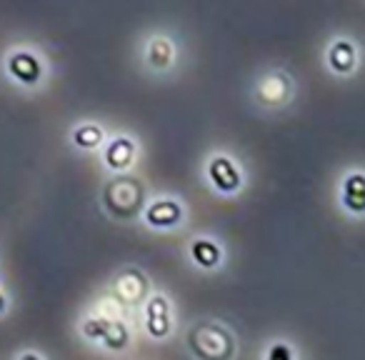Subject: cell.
Segmentation results:
<instances>
[{
    "mask_svg": "<svg viewBox=\"0 0 365 360\" xmlns=\"http://www.w3.org/2000/svg\"><path fill=\"white\" fill-rule=\"evenodd\" d=\"M130 308L123 305L115 295L108 293L103 303H98L88 315H83L78 330L93 345H101L108 353H123L133 345Z\"/></svg>",
    "mask_w": 365,
    "mask_h": 360,
    "instance_id": "obj_1",
    "label": "cell"
},
{
    "mask_svg": "<svg viewBox=\"0 0 365 360\" xmlns=\"http://www.w3.org/2000/svg\"><path fill=\"white\" fill-rule=\"evenodd\" d=\"M182 348L193 360H238L240 340L228 320L205 315L185 325Z\"/></svg>",
    "mask_w": 365,
    "mask_h": 360,
    "instance_id": "obj_2",
    "label": "cell"
},
{
    "mask_svg": "<svg viewBox=\"0 0 365 360\" xmlns=\"http://www.w3.org/2000/svg\"><path fill=\"white\" fill-rule=\"evenodd\" d=\"M138 63L153 78H170L180 66V43L168 28H150L138 41Z\"/></svg>",
    "mask_w": 365,
    "mask_h": 360,
    "instance_id": "obj_3",
    "label": "cell"
},
{
    "mask_svg": "<svg viewBox=\"0 0 365 360\" xmlns=\"http://www.w3.org/2000/svg\"><path fill=\"white\" fill-rule=\"evenodd\" d=\"M250 103L258 110L265 113H278L293 106L295 96H298V83L295 76L283 66H268L253 78L250 83Z\"/></svg>",
    "mask_w": 365,
    "mask_h": 360,
    "instance_id": "obj_4",
    "label": "cell"
},
{
    "mask_svg": "<svg viewBox=\"0 0 365 360\" xmlns=\"http://www.w3.org/2000/svg\"><path fill=\"white\" fill-rule=\"evenodd\" d=\"M148 195L150 193L138 178L123 173V175H113L103 185L101 198L103 205H106V213L113 215L115 220H140Z\"/></svg>",
    "mask_w": 365,
    "mask_h": 360,
    "instance_id": "obj_5",
    "label": "cell"
},
{
    "mask_svg": "<svg viewBox=\"0 0 365 360\" xmlns=\"http://www.w3.org/2000/svg\"><path fill=\"white\" fill-rule=\"evenodd\" d=\"M203 178L218 195H238L248 183V173L240 158L225 148H215L205 155Z\"/></svg>",
    "mask_w": 365,
    "mask_h": 360,
    "instance_id": "obj_6",
    "label": "cell"
},
{
    "mask_svg": "<svg viewBox=\"0 0 365 360\" xmlns=\"http://www.w3.org/2000/svg\"><path fill=\"white\" fill-rule=\"evenodd\" d=\"M138 315H140L143 333L155 343H163L175 333V305L165 290L153 288V293L138 308Z\"/></svg>",
    "mask_w": 365,
    "mask_h": 360,
    "instance_id": "obj_7",
    "label": "cell"
},
{
    "mask_svg": "<svg viewBox=\"0 0 365 360\" xmlns=\"http://www.w3.org/2000/svg\"><path fill=\"white\" fill-rule=\"evenodd\" d=\"M360 43L350 33H335L323 46V66L335 81L353 78L360 68Z\"/></svg>",
    "mask_w": 365,
    "mask_h": 360,
    "instance_id": "obj_8",
    "label": "cell"
},
{
    "mask_svg": "<svg viewBox=\"0 0 365 360\" xmlns=\"http://www.w3.org/2000/svg\"><path fill=\"white\" fill-rule=\"evenodd\" d=\"M188 218V205L175 193H153L148 195L140 220L153 230H175Z\"/></svg>",
    "mask_w": 365,
    "mask_h": 360,
    "instance_id": "obj_9",
    "label": "cell"
},
{
    "mask_svg": "<svg viewBox=\"0 0 365 360\" xmlns=\"http://www.w3.org/2000/svg\"><path fill=\"white\" fill-rule=\"evenodd\" d=\"M153 293L150 275L140 265H123L110 278V295H115L128 308H140L143 300Z\"/></svg>",
    "mask_w": 365,
    "mask_h": 360,
    "instance_id": "obj_10",
    "label": "cell"
},
{
    "mask_svg": "<svg viewBox=\"0 0 365 360\" xmlns=\"http://www.w3.org/2000/svg\"><path fill=\"white\" fill-rule=\"evenodd\" d=\"M338 208L350 220L365 218V165H350L340 173Z\"/></svg>",
    "mask_w": 365,
    "mask_h": 360,
    "instance_id": "obj_11",
    "label": "cell"
},
{
    "mask_svg": "<svg viewBox=\"0 0 365 360\" xmlns=\"http://www.w3.org/2000/svg\"><path fill=\"white\" fill-rule=\"evenodd\" d=\"M138 155H140V145H138L135 135L130 133H113L106 138L101 148V160L113 175H123L135 165Z\"/></svg>",
    "mask_w": 365,
    "mask_h": 360,
    "instance_id": "obj_12",
    "label": "cell"
},
{
    "mask_svg": "<svg viewBox=\"0 0 365 360\" xmlns=\"http://www.w3.org/2000/svg\"><path fill=\"white\" fill-rule=\"evenodd\" d=\"M185 255L198 270L213 273V270L223 268L225 263V245L220 243L215 235L210 233H195L193 238L185 243Z\"/></svg>",
    "mask_w": 365,
    "mask_h": 360,
    "instance_id": "obj_13",
    "label": "cell"
},
{
    "mask_svg": "<svg viewBox=\"0 0 365 360\" xmlns=\"http://www.w3.org/2000/svg\"><path fill=\"white\" fill-rule=\"evenodd\" d=\"M8 73H11L16 81H21L23 86H38L43 81V58L38 56L31 48H18L8 56Z\"/></svg>",
    "mask_w": 365,
    "mask_h": 360,
    "instance_id": "obj_14",
    "label": "cell"
},
{
    "mask_svg": "<svg viewBox=\"0 0 365 360\" xmlns=\"http://www.w3.org/2000/svg\"><path fill=\"white\" fill-rule=\"evenodd\" d=\"M106 128L96 120H81L71 130V143L81 150H98L106 143Z\"/></svg>",
    "mask_w": 365,
    "mask_h": 360,
    "instance_id": "obj_15",
    "label": "cell"
},
{
    "mask_svg": "<svg viewBox=\"0 0 365 360\" xmlns=\"http://www.w3.org/2000/svg\"><path fill=\"white\" fill-rule=\"evenodd\" d=\"M260 360H300L298 358V348L290 338H270L265 343Z\"/></svg>",
    "mask_w": 365,
    "mask_h": 360,
    "instance_id": "obj_16",
    "label": "cell"
},
{
    "mask_svg": "<svg viewBox=\"0 0 365 360\" xmlns=\"http://www.w3.org/2000/svg\"><path fill=\"white\" fill-rule=\"evenodd\" d=\"M18 360H43V355L36 353V350H26V353H21V358Z\"/></svg>",
    "mask_w": 365,
    "mask_h": 360,
    "instance_id": "obj_17",
    "label": "cell"
},
{
    "mask_svg": "<svg viewBox=\"0 0 365 360\" xmlns=\"http://www.w3.org/2000/svg\"><path fill=\"white\" fill-rule=\"evenodd\" d=\"M6 310V295H3V290H0V313Z\"/></svg>",
    "mask_w": 365,
    "mask_h": 360,
    "instance_id": "obj_18",
    "label": "cell"
}]
</instances>
